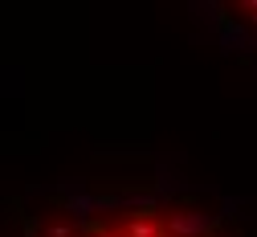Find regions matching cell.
Instances as JSON below:
<instances>
[{
	"label": "cell",
	"instance_id": "3957f363",
	"mask_svg": "<svg viewBox=\"0 0 257 237\" xmlns=\"http://www.w3.org/2000/svg\"><path fill=\"white\" fill-rule=\"evenodd\" d=\"M241 13H249V17L257 21V0H245V5H241Z\"/></svg>",
	"mask_w": 257,
	"mask_h": 237
},
{
	"label": "cell",
	"instance_id": "277c9868",
	"mask_svg": "<svg viewBox=\"0 0 257 237\" xmlns=\"http://www.w3.org/2000/svg\"><path fill=\"white\" fill-rule=\"evenodd\" d=\"M98 237H122V233H114V229H102V233H98Z\"/></svg>",
	"mask_w": 257,
	"mask_h": 237
},
{
	"label": "cell",
	"instance_id": "6da1fadb",
	"mask_svg": "<svg viewBox=\"0 0 257 237\" xmlns=\"http://www.w3.org/2000/svg\"><path fill=\"white\" fill-rule=\"evenodd\" d=\"M212 229H216V217L196 213V209L172 213V217L164 221V237H212Z\"/></svg>",
	"mask_w": 257,
	"mask_h": 237
},
{
	"label": "cell",
	"instance_id": "7a4b0ae2",
	"mask_svg": "<svg viewBox=\"0 0 257 237\" xmlns=\"http://www.w3.org/2000/svg\"><path fill=\"white\" fill-rule=\"evenodd\" d=\"M122 237H164V221L159 217H135V221H126Z\"/></svg>",
	"mask_w": 257,
	"mask_h": 237
}]
</instances>
